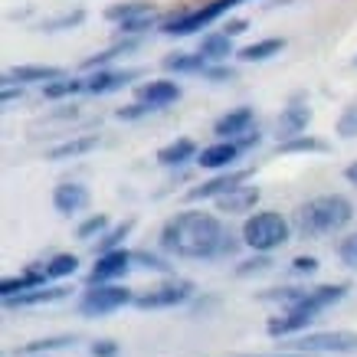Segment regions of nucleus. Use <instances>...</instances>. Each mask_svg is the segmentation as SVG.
Returning <instances> with one entry per match:
<instances>
[{
	"label": "nucleus",
	"instance_id": "nucleus-40",
	"mask_svg": "<svg viewBox=\"0 0 357 357\" xmlns=\"http://www.w3.org/2000/svg\"><path fill=\"white\" fill-rule=\"evenodd\" d=\"M337 131H341L344 138H354V135H357V105H351V109L341 115V121H337Z\"/></svg>",
	"mask_w": 357,
	"mask_h": 357
},
{
	"label": "nucleus",
	"instance_id": "nucleus-6",
	"mask_svg": "<svg viewBox=\"0 0 357 357\" xmlns=\"http://www.w3.org/2000/svg\"><path fill=\"white\" fill-rule=\"evenodd\" d=\"M135 302V295L131 289H121V285H89V292L82 295V302H79V312L86 314V318H98V314H109V312H119L125 305Z\"/></svg>",
	"mask_w": 357,
	"mask_h": 357
},
{
	"label": "nucleus",
	"instance_id": "nucleus-43",
	"mask_svg": "<svg viewBox=\"0 0 357 357\" xmlns=\"http://www.w3.org/2000/svg\"><path fill=\"white\" fill-rule=\"evenodd\" d=\"M269 266V259H266V252H259L256 259H246L243 266H239V275H249V272H259V269H266Z\"/></svg>",
	"mask_w": 357,
	"mask_h": 357
},
{
	"label": "nucleus",
	"instance_id": "nucleus-46",
	"mask_svg": "<svg viewBox=\"0 0 357 357\" xmlns=\"http://www.w3.org/2000/svg\"><path fill=\"white\" fill-rule=\"evenodd\" d=\"M243 30H246V20H233V23H227V30H223V33H229V36H239Z\"/></svg>",
	"mask_w": 357,
	"mask_h": 357
},
{
	"label": "nucleus",
	"instance_id": "nucleus-44",
	"mask_svg": "<svg viewBox=\"0 0 357 357\" xmlns=\"http://www.w3.org/2000/svg\"><path fill=\"white\" fill-rule=\"evenodd\" d=\"M236 144L243 148V151H246V148H252V144H259V131H252V128H249L246 135H243V138H236Z\"/></svg>",
	"mask_w": 357,
	"mask_h": 357
},
{
	"label": "nucleus",
	"instance_id": "nucleus-14",
	"mask_svg": "<svg viewBox=\"0 0 357 357\" xmlns=\"http://www.w3.org/2000/svg\"><path fill=\"white\" fill-rule=\"evenodd\" d=\"M249 128H252V109L239 105V109L220 115L217 125H213V135H217L220 141H236V138H243Z\"/></svg>",
	"mask_w": 357,
	"mask_h": 357
},
{
	"label": "nucleus",
	"instance_id": "nucleus-8",
	"mask_svg": "<svg viewBox=\"0 0 357 357\" xmlns=\"http://www.w3.org/2000/svg\"><path fill=\"white\" fill-rule=\"evenodd\" d=\"M190 295H194L190 282H171V285H161V289L135 295V305L138 308H177V305L190 302Z\"/></svg>",
	"mask_w": 357,
	"mask_h": 357
},
{
	"label": "nucleus",
	"instance_id": "nucleus-11",
	"mask_svg": "<svg viewBox=\"0 0 357 357\" xmlns=\"http://www.w3.org/2000/svg\"><path fill=\"white\" fill-rule=\"evenodd\" d=\"M314 321H318V314H314V312H305V308H289V312L279 314V318H269L266 331H269L272 337H285V335H298V331H308Z\"/></svg>",
	"mask_w": 357,
	"mask_h": 357
},
{
	"label": "nucleus",
	"instance_id": "nucleus-26",
	"mask_svg": "<svg viewBox=\"0 0 357 357\" xmlns=\"http://www.w3.org/2000/svg\"><path fill=\"white\" fill-rule=\"evenodd\" d=\"M92 148H98V135H86V138L63 141V144H56L53 151H50V161H63V158H79V154L92 151Z\"/></svg>",
	"mask_w": 357,
	"mask_h": 357
},
{
	"label": "nucleus",
	"instance_id": "nucleus-2",
	"mask_svg": "<svg viewBox=\"0 0 357 357\" xmlns=\"http://www.w3.org/2000/svg\"><path fill=\"white\" fill-rule=\"evenodd\" d=\"M351 220H354V204L341 194L312 197L308 204L295 210V227L302 236H331V233H341Z\"/></svg>",
	"mask_w": 357,
	"mask_h": 357
},
{
	"label": "nucleus",
	"instance_id": "nucleus-19",
	"mask_svg": "<svg viewBox=\"0 0 357 357\" xmlns=\"http://www.w3.org/2000/svg\"><path fill=\"white\" fill-rule=\"evenodd\" d=\"M308 121H312V109L302 105V102H295L289 109H282V119H279V131L282 138H295V135H302L308 128Z\"/></svg>",
	"mask_w": 357,
	"mask_h": 357
},
{
	"label": "nucleus",
	"instance_id": "nucleus-15",
	"mask_svg": "<svg viewBox=\"0 0 357 357\" xmlns=\"http://www.w3.org/2000/svg\"><path fill=\"white\" fill-rule=\"evenodd\" d=\"M66 295H69L66 285H36L30 292H17V295H10V298H3V305H7V308H33V305L59 302Z\"/></svg>",
	"mask_w": 357,
	"mask_h": 357
},
{
	"label": "nucleus",
	"instance_id": "nucleus-32",
	"mask_svg": "<svg viewBox=\"0 0 357 357\" xmlns=\"http://www.w3.org/2000/svg\"><path fill=\"white\" fill-rule=\"evenodd\" d=\"M131 233V220H125L121 227L109 229V233H102V239L96 243V256H102V252H112V249H119V243Z\"/></svg>",
	"mask_w": 357,
	"mask_h": 357
},
{
	"label": "nucleus",
	"instance_id": "nucleus-7",
	"mask_svg": "<svg viewBox=\"0 0 357 357\" xmlns=\"http://www.w3.org/2000/svg\"><path fill=\"white\" fill-rule=\"evenodd\" d=\"M289 347L298 351V354H321V351L351 354V351H357V335L354 331H314V335L298 337V341Z\"/></svg>",
	"mask_w": 357,
	"mask_h": 357
},
{
	"label": "nucleus",
	"instance_id": "nucleus-12",
	"mask_svg": "<svg viewBox=\"0 0 357 357\" xmlns=\"http://www.w3.org/2000/svg\"><path fill=\"white\" fill-rule=\"evenodd\" d=\"M246 177H249V171H227V174H220V177H213V181H206V184L194 187L187 197H190V200H213V197H223V194H229V190L243 187Z\"/></svg>",
	"mask_w": 357,
	"mask_h": 357
},
{
	"label": "nucleus",
	"instance_id": "nucleus-39",
	"mask_svg": "<svg viewBox=\"0 0 357 357\" xmlns=\"http://www.w3.org/2000/svg\"><path fill=\"white\" fill-rule=\"evenodd\" d=\"M148 112H154L151 105H144V102H135V105H125V109H119L115 115H119L121 121H138V119H144Z\"/></svg>",
	"mask_w": 357,
	"mask_h": 357
},
{
	"label": "nucleus",
	"instance_id": "nucleus-16",
	"mask_svg": "<svg viewBox=\"0 0 357 357\" xmlns=\"http://www.w3.org/2000/svg\"><path fill=\"white\" fill-rule=\"evenodd\" d=\"M53 206L63 213V217L82 213V210L89 206V190L82 184H59L53 190Z\"/></svg>",
	"mask_w": 357,
	"mask_h": 357
},
{
	"label": "nucleus",
	"instance_id": "nucleus-31",
	"mask_svg": "<svg viewBox=\"0 0 357 357\" xmlns=\"http://www.w3.org/2000/svg\"><path fill=\"white\" fill-rule=\"evenodd\" d=\"M151 10H154L151 3H144V0H131V3H115V7H109L105 17L115 20V23H121V20H131V17H138V13H151Z\"/></svg>",
	"mask_w": 357,
	"mask_h": 357
},
{
	"label": "nucleus",
	"instance_id": "nucleus-4",
	"mask_svg": "<svg viewBox=\"0 0 357 357\" xmlns=\"http://www.w3.org/2000/svg\"><path fill=\"white\" fill-rule=\"evenodd\" d=\"M347 282H337V285H318V289H312V292H305V289H275V292H269L266 298L269 302H282L285 308H305V312H314L321 314L325 308H331V305H337L341 298L347 295Z\"/></svg>",
	"mask_w": 357,
	"mask_h": 357
},
{
	"label": "nucleus",
	"instance_id": "nucleus-5",
	"mask_svg": "<svg viewBox=\"0 0 357 357\" xmlns=\"http://www.w3.org/2000/svg\"><path fill=\"white\" fill-rule=\"evenodd\" d=\"M239 3H243V0H210V3L197 7V10L174 13L171 20L161 23V33H167V36H190V33L204 30V26H210L213 20H220L223 13H229L233 7H239Z\"/></svg>",
	"mask_w": 357,
	"mask_h": 357
},
{
	"label": "nucleus",
	"instance_id": "nucleus-34",
	"mask_svg": "<svg viewBox=\"0 0 357 357\" xmlns=\"http://www.w3.org/2000/svg\"><path fill=\"white\" fill-rule=\"evenodd\" d=\"M279 151H325V141L318 138H305V135H295V138L282 141Z\"/></svg>",
	"mask_w": 357,
	"mask_h": 357
},
{
	"label": "nucleus",
	"instance_id": "nucleus-41",
	"mask_svg": "<svg viewBox=\"0 0 357 357\" xmlns=\"http://www.w3.org/2000/svg\"><path fill=\"white\" fill-rule=\"evenodd\" d=\"M292 272L295 275H314V272H318V259H314V256H298V259L292 262Z\"/></svg>",
	"mask_w": 357,
	"mask_h": 357
},
{
	"label": "nucleus",
	"instance_id": "nucleus-17",
	"mask_svg": "<svg viewBox=\"0 0 357 357\" xmlns=\"http://www.w3.org/2000/svg\"><path fill=\"white\" fill-rule=\"evenodd\" d=\"M63 76V69L56 66H20V69H10L3 76V86H26V82H53V79Z\"/></svg>",
	"mask_w": 357,
	"mask_h": 357
},
{
	"label": "nucleus",
	"instance_id": "nucleus-10",
	"mask_svg": "<svg viewBox=\"0 0 357 357\" xmlns=\"http://www.w3.org/2000/svg\"><path fill=\"white\" fill-rule=\"evenodd\" d=\"M239 154H243V148L236 141H217V144H206L204 151L197 154V164L206 171H229L239 161Z\"/></svg>",
	"mask_w": 357,
	"mask_h": 357
},
{
	"label": "nucleus",
	"instance_id": "nucleus-35",
	"mask_svg": "<svg viewBox=\"0 0 357 357\" xmlns=\"http://www.w3.org/2000/svg\"><path fill=\"white\" fill-rule=\"evenodd\" d=\"M109 229V217L105 213H96V217H89L82 227H79V239H96V236H102Z\"/></svg>",
	"mask_w": 357,
	"mask_h": 357
},
{
	"label": "nucleus",
	"instance_id": "nucleus-47",
	"mask_svg": "<svg viewBox=\"0 0 357 357\" xmlns=\"http://www.w3.org/2000/svg\"><path fill=\"white\" fill-rule=\"evenodd\" d=\"M13 98H23V86H20V89L3 86V102H13Z\"/></svg>",
	"mask_w": 357,
	"mask_h": 357
},
{
	"label": "nucleus",
	"instance_id": "nucleus-21",
	"mask_svg": "<svg viewBox=\"0 0 357 357\" xmlns=\"http://www.w3.org/2000/svg\"><path fill=\"white\" fill-rule=\"evenodd\" d=\"M194 154H197L194 141H190V138H177V141L164 144L161 151H158V161H161L164 167H181V164H187Z\"/></svg>",
	"mask_w": 357,
	"mask_h": 357
},
{
	"label": "nucleus",
	"instance_id": "nucleus-18",
	"mask_svg": "<svg viewBox=\"0 0 357 357\" xmlns=\"http://www.w3.org/2000/svg\"><path fill=\"white\" fill-rule=\"evenodd\" d=\"M135 76H138V73H112V69H98L92 79H86V92H92V96H109V92H115V89L128 86Z\"/></svg>",
	"mask_w": 357,
	"mask_h": 357
},
{
	"label": "nucleus",
	"instance_id": "nucleus-24",
	"mask_svg": "<svg viewBox=\"0 0 357 357\" xmlns=\"http://www.w3.org/2000/svg\"><path fill=\"white\" fill-rule=\"evenodd\" d=\"M282 50H285V40L272 36V40H259V43H249L246 50H239V59H246V63H266V59H272Z\"/></svg>",
	"mask_w": 357,
	"mask_h": 357
},
{
	"label": "nucleus",
	"instance_id": "nucleus-22",
	"mask_svg": "<svg viewBox=\"0 0 357 357\" xmlns=\"http://www.w3.org/2000/svg\"><path fill=\"white\" fill-rule=\"evenodd\" d=\"M46 275H43V269H26L23 275H10V279H3L0 282V295L3 298H10V295H17V292H30V289H36V285H46Z\"/></svg>",
	"mask_w": 357,
	"mask_h": 357
},
{
	"label": "nucleus",
	"instance_id": "nucleus-42",
	"mask_svg": "<svg viewBox=\"0 0 357 357\" xmlns=\"http://www.w3.org/2000/svg\"><path fill=\"white\" fill-rule=\"evenodd\" d=\"M89 351H92V357H119V344L115 341H96Z\"/></svg>",
	"mask_w": 357,
	"mask_h": 357
},
{
	"label": "nucleus",
	"instance_id": "nucleus-45",
	"mask_svg": "<svg viewBox=\"0 0 357 357\" xmlns=\"http://www.w3.org/2000/svg\"><path fill=\"white\" fill-rule=\"evenodd\" d=\"M204 76L206 79H220V82H223V79H233V69H210V66H206Z\"/></svg>",
	"mask_w": 357,
	"mask_h": 357
},
{
	"label": "nucleus",
	"instance_id": "nucleus-38",
	"mask_svg": "<svg viewBox=\"0 0 357 357\" xmlns=\"http://www.w3.org/2000/svg\"><path fill=\"white\" fill-rule=\"evenodd\" d=\"M131 259L135 262H141V266H144V269H154V272H171V266H167V262L164 259H158V256H151V252H131Z\"/></svg>",
	"mask_w": 357,
	"mask_h": 357
},
{
	"label": "nucleus",
	"instance_id": "nucleus-3",
	"mask_svg": "<svg viewBox=\"0 0 357 357\" xmlns=\"http://www.w3.org/2000/svg\"><path fill=\"white\" fill-rule=\"evenodd\" d=\"M292 236V227L289 220L275 213V210H262V213H252V217L243 223V243L252 246L256 252H272L289 243Z\"/></svg>",
	"mask_w": 357,
	"mask_h": 357
},
{
	"label": "nucleus",
	"instance_id": "nucleus-37",
	"mask_svg": "<svg viewBox=\"0 0 357 357\" xmlns=\"http://www.w3.org/2000/svg\"><path fill=\"white\" fill-rule=\"evenodd\" d=\"M337 256H341V262H344V266L357 269V233H351L347 239H341V246H337Z\"/></svg>",
	"mask_w": 357,
	"mask_h": 357
},
{
	"label": "nucleus",
	"instance_id": "nucleus-20",
	"mask_svg": "<svg viewBox=\"0 0 357 357\" xmlns=\"http://www.w3.org/2000/svg\"><path fill=\"white\" fill-rule=\"evenodd\" d=\"M217 200H220V213H246L249 206H256L259 190L256 187H236V190H229V194L217 197Z\"/></svg>",
	"mask_w": 357,
	"mask_h": 357
},
{
	"label": "nucleus",
	"instance_id": "nucleus-13",
	"mask_svg": "<svg viewBox=\"0 0 357 357\" xmlns=\"http://www.w3.org/2000/svg\"><path fill=\"white\" fill-rule=\"evenodd\" d=\"M177 98H181V86L174 79H151V82L138 86V102L151 105V109H164Z\"/></svg>",
	"mask_w": 357,
	"mask_h": 357
},
{
	"label": "nucleus",
	"instance_id": "nucleus-9",
	"mask_svg": "<svg viewBox=\"0 0 357 357\" xmlns=\"http://www.w3.org/2000/svg\"><path fill=\"white\" fill-rule=\"evenodd\" d=\"M131 252L128 249H112V252H102L89 272V285H105V282H115L121 279L125 272L131 269Z\"/></svg>",
	"mask_w": 357,
	"mask_h": 357
},
{
	"label": "nucleus",
	"instance_id": "nucleus-25",
	"mask_svg": "<svg viewBox=\"0 0 357 357\" xmlns=\"http://www.w3.org/2000/svg\"><path fill=\"white\" fill-rule=\"evenodd\" d=\"M206 63L210 59L204 53H174L164 59V69L167 73H204Z\"/></svg>",
	"mask_w": 357,
	"mask_h": 357
},
{
	"label": "nucleus",
	"instance_id": "nucleus-29",
	"mask_svg": "<svg viewBox=\"0 0 357 357\" xmlns=\"http://www.w3.org/2000/svg\"><path fill=\"white\" fill-rule=\"evenodd\" d=\"M86 89V79H69V76H59L53 82H43V96L46 98H66V96H76Z\"/></svg>",
	"mask_w": 357,
	"mask_h": 357
},
{
	"label": "nucleus",
	"instance_id": "nucleus-23",
	"mask_svg": "<svg viewBox=\"0 0 357 357\" xmlns=\"http://www.w3.org/2000/svg\"><path fill=\"white\" fill-rule=\"evenodd\" d=\"M200 53L210 59V63H223L233 56V36L229 33H210L200 40Z\"/></svg>",
	"mask_w": 357,
	"mask_h": 357
},
{
	"label": "nucleus",
	"instance_id": "nucleus-33",
	"mask_svg": "<svg viewBox=\"0 0 357 357\" xmlns=\"http://www.w3.org/2000/svg\"><path fill=\"white\" fill-rule=\"evenodd\" d=\"M154 23H158V13H138V17H131V20H121L119 23V30L121 33H128V36H138V33H144V30H151Z\"/></svg>",
	"mask_w": 357,
	"mask_h": 357
},
{
	"label": "nucleus",
	"instance_id": "nucleus-48",
	"mask_svg": "<svg viewBox=\"0 0 357 357\" xmlns=\"http://www.w3.org/2000/svg\"><path fill=\"white\" fill-rule=\"evenodd\" d=\"M344 174H347V181H351V184H357V161L351 164V167H347Z\"/></svg>",
	"mask_w": 357,
	"mask_h": 357
},
{
	"label": "nucleus",
	"instance_id": "nucleus-36",
	"mask_svg": "<svg viewBox=\"0 0 357 357\" xmlns=\"http://www.w3.org/2000/svg\"><path fill=\"white\" fill-rule=\"evenodd\" d=\"M82 20H86V10H73V13H63V17H56V20H46L43 30L56 33V30H66V26H79Z\"/></svg>",
	"mask_w": 357,
	"mask_h": 357
},
{
	"label": "nucleus",
	"instance_id": "nucleus-1",
	"mask_svg": "<svg viewBox=\"0 0 357 357\" xmlns=\"http://www.w3.org/2000/svg\"><path fill=\"white\" fill-rule=\"evenodd\" d=\"M243 239H236L213 213L184 210L161 227V249L177 259H220L233 256Z\"/></svg>",
	"mask_w": 357,
	"mask_h": 357
},
{
	"label": "nucleus",
	"instance_id": "nucleus-30",
	"mask_svg": "<svg viewBox=\"0 0 357 357\" xmlns=\"http://www.w3.org/2000/svg\"><path fill=\"white\" fill-rule=\"evenodd\" d=\"M135 40H128V43H115L112 46V50H102V53H96V56H89L86 63H82V69H89V73H92V69H102V66H109L112 59H115V56H121V53H131V50H135Z\"/></svg>",
	"mask_w": 357,
	"mask_h": 357
},
{
	"label": "nucleus",
	"instance_id": "nucleus-28",
	"mask_svg": "<svg viewBox=\"0 0 357 357\" xmlns=\"http://www.w3.org/2000/svg\"><path fill=\"white\" fill-rule=\"evenodd\" d=\"M79 269V259L73 256V252H59V256H53V259L43 266V275L46 279H69V275H76Z\"/></svg>",
	"mask_w": 357,
	"mask_h": 357
},
{
	"label": "nucleus",
	"instance_id": "nucleus-27",
	"mask_svg": "<svg viewBox=\"0 0 357 357\" xmlns=\"http://www.w3.org/2000/svg\"><path fill=\"white\" fill-rule=\"evenodd\" d=\"M76 335H56V337H43V341H33V344H23L17 354L23 357H36V354H50V351H63V347L76 344Z\"/></svg>",
	"mask_w": 357,
	"mask_h": 357
}]
</instances>
